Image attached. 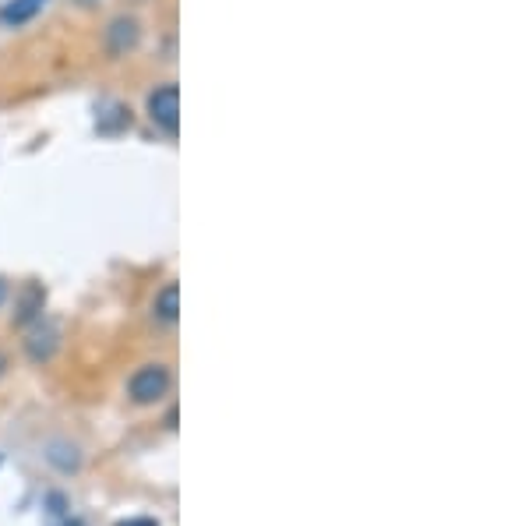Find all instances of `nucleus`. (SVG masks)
<instances>
[{"label": "nucleus", "instance_id": "nucleus-1", "mask_svg": "<svg viewBox=\"0 0 529 526\" xmlns=\"http://www.w3.org/2000/svg\"><path fill=\"white\" fill-rule=\"evenodd\" d=\"M127 392H131V399H135L138 406L159 403V399L170 392V368H163V364H145V368H138L135 375H131Z\"/></svg>", "mask_w": 529, "mask_h": 526}, {"label": "nucleus", "instance_id": "nucleus-7", "mask_svg": "<svg viewBox=\"0 0 529 526\" xmlns=\"http://www.w3.org/2000/svg\"><path fill=\"white\" fill-rule=\"evenodd\" d=\"M117 526H159L152 516H138V519H124V523H117Z\"/></svg>", "mask_w": 529, "mask_h": 526}, {"label": "nucleus", "instance_id": "nucleus-8", "mask_svg": "<svg viewBox=\"0 0 529 526\" xmlns=\"http://www.w3.org/2000/svg\"><path fill=\"white\" fill-rule=\"evenodd\" d=\"M4 297H8V286H4V279H0V304H4Z\"/></svg>", "mask_w": 529, "mask_h": 526}, {"label": "nucleus", "instance_id": "nucleus-6", "mask_svg": "<svg viewBox=\"0 0 529 526\" xmlns=\"http://www.w3.org/2000/svg\"><path fill=\"white\" fill-rule=\"evenodd\" d=\"M46 0H8L4 8H0V22L4 25H25L43 11Z\"/></svg>", "mask_w": 529, "mask_h": 526}, {"label": "nucleus", "instance_id": "nucleus-5", "mask_svg": "<svg viewBox=\"0 0 529 526\" xmlns=\"http://www.w3.org/2000/svg\"><path fill=\"white\" fill-rule=\"evenodd\" d=\"M152 311H156V318L163 325H173L180 318V286L173 283V279L156 294V304H152Z\"/></svg>", "mask_w": 529, "mask_h": 526}, {"label": "nucleus", "instance_id": "nucleus-3", "mask_svg": "<svg viewBox=\"0 0 529 526\" xmlns=\"http://www.w3.org/2000/svg\"><path fill=\"white\" fill-rule=\"evenodd\" d=\"M57 343H60V329L53 322H43V318H39V322L32 325L29 339H25V350H29L32 361L43 364L57 354Z\"/></svg>", "mask_w": 529, "mask_h": 526}, {"label": "nucleus", "instance_id": "nucleus-4", "mask_svg": "<svg viewBox=\"0 0 529 526\" xmlns=\"http://www.w3.org/2000/svg\"><path fill=\"white\" fill-rule=\"evenodd\" d=\"M138 43V22L135 18H117V22L106 29V46H110L113 57H124L127 50H135Z\"/></svg>", "mask_w": 529, "mask_h": 526}, {"label": "nucleus", "instance_id": "nucleus-2", "mask_svg": "<svg viewBox=\"0 0 529 526\" xmlns=\"http://www.w3.org/2000/svg\"><path fill=\"white\" fill-rule=\"evenodd\" d=\"M149 121L156 124L163 135L177 138L180 131V89L177 85H159L149 96Z\"/></svg>", "mask_w": 529, "mask_h": 526}]
</instances>
